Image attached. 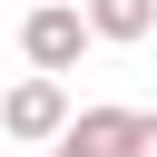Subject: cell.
<instances>
[{
	"instance_id": "obj_1",
	"label": "cell",
	"mask_w": 157,
	"mask_h": 157,
	"mask_svg": "<svg viewBox=\"0 0 157 157\" xmlns=\"http://www.w3.org/2000/svg\"><path fill=\"white\" fill-rule=\"evenodd\" d=\"M20 59H29L39 78H69V69L88 59V20H78V0H39V10L20 20Z\"/></svg>"
},
{
	"instance_id": "obj_2",
	"label": "cell",
	"mask_w": 157,
	"mask_h": 157,
	"mask_svg": "<svg viewBox=\"0 0 157 157\" xmlns=\"http://www.w3.org/2000/svg\"><path fill=\"white\" fill-rule=\"evenodd\" d=\"M59 128H69V88H59V78L29 69V78L0 88V137H10V147H49Z\"/></svg>"
},
{
	"instance_id": "obj_5",
	"label": "cell",
	"mask_w": 157,
	"mask_h": 157,
	"mask_svg": "<svg viewBox=\"0 0 157 157\" xmlns=\"http://www.w3.org/2000/svg\"><path fill=\"white\" fill-rule=\"evenodd\" d=\"M128 157H157V118L137 108V128H128Z\"/></svg>"
},
{
	"instance_id": "obj_4",
	"label": "cell",
	"mask_w": 157,
	"mask_h": 157,
	"mask_svg": "<svg viewBox=\"0 0 157 157\" xmlns=\"http://www.w3.org/2000/svg\"><path fill=\"white\" fill-rule=\"evenodd\" d=\"M78 20H88V39H118V49L157 39V0H78Z\"/></svg>"
},
{
	"instance_id": "obj_3",
	"label": "cell",
	"mask_w": 157,
	"mask_h": 157,
	"mask_svg": "<svg viewBox=\"0 0 157 157\" xmlns=\"http://www.w3.org/2000/svg\"><path fill=\"white\" fill-rule=\"evenodd\" d=\"M128 128H137V108H78L49 137V157H128Z\"/></svg>"
}]
</instances>
